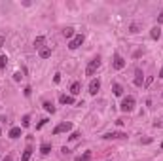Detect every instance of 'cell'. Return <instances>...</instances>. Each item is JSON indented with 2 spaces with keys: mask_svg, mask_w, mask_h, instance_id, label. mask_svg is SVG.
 Wrapping results in <instances>:
<instances>
[{
  "mask_svg": "<svg viewBox=\"0 0 163 161\" xmlns=\"http://www.w3.org/2000/svg\"><path fill=\"white\" fill-rule=\"evenodd\" d=\"M2 161H12V157H10V155H6V157H4Z\"/></svg>",
  "mask_w": 163,
  "mask_h": 161,
  "instance_id": "31",
  "label": "cell"
},
{
  "mask_svg": "<svg viewBox=\"0 0 163 161\" xmlns=\"http://www.w3.org/2000/svg\"><path fill=\"white\" fill-rule=\"evenodd\" d=\"M21 136V127H12L10 129V138H19Z\"/></svg>",
  "mask_w": 163,
  "mask_h": 161,
  "instance_id": "16",
  "label": "cell"
},
{
  "mask_svg": "<svg viewBox=\"0 0 163 161\" xmlns=\"http://www.w3.org/2000/svg\"><path fill=\"white\" fill-rule=\"evenodd\" d=\"M51 152V144L49 142H42V146H40V154L42 155H48Z\"/></svg>",
  "mask_w": 163,
  "mask_h": 161,
  "instance_id": "12",
  "label": "cell"
},
{
  "mask_svg": "<svg viewBox=\"0 0 163 161\" xmlns=\"http://www.w3.org/2000/svg\"><path fill=\"white\" fill-rule=\"evenodd\" d=\"M51 57V49L49 48H42L40 49V59H49Z\"/></svg>",
  "mask_w": 163,
  "mask_h": 161,
  "instance_id": "18",
  "label": "cell"
},
{
  "mask_svg": "<svg viewBox=\"0 0 163 161\" xmlns=\"http://www.w3.org/2000/svg\"><path fill=\"white\" fill-rule=\"evenodd\" d=\"M4 42H6V38H4V36H0V48L4 46Z\"/></svg>",
  "mask_w": 163,
  "mask_h": 161,
  "instance_id": "30",
  "label": "cell"
},
{
  "mask_svg": "<svg viewBox=\"0 0 163 161\" xmlns=\"http://www.w3.org/2000/svg\"><path fill=\"white\" fill-rule=\"evenodd\" d=\"M44 42H46V36H36L34 48H36V49H42V48H44Z\"/></svg>",
  "mask_w": 163,
  "mask_h": 161,
  "instance_id": "14",
  "label": "cell"
},
{
  "mask_svg": "<svg viewBox=\"0 0 163 161\" xmlns=\"http://www.w3.org/2000/svg\"><path fill=\"white\" fill-rule=\"evenodd\" d=\"M21 78H23V76H21V72H15V74H14V80H15V82H19Z\"/></svg>",
  "mask_w": 163,
  "mask_h": 161,
  "instance_id": "27",
  "label": "cell"
},
{
  "mask_svg": "<svg viewBox=\"0 0 163 161\" xmlns=\"http://www.w3.org/2000/svg\"><path fill=\"white\" fill-rule=\"evenodd\" d=\"M72 131V123L70 121H61L55 129H53V135H61V133H68Z\"/></svg>",
  "mask_w": 163,
  "mask_h": 161,
  "instance_id": "5",
  "label": "cell"
},
{
  "mask_svg": "<svg viewBox=\"0 0 163 161\" xmlns=\"http://www.w3.org/2000/svg\"><path fill=\"white\" fill-rule=\"evenodd\" d=\"M23 93H25V97H30V93H32V89H30V87H25V91H23Z\"/></svg>",
  "mask_w": 163,
  "mask_h": 161,
  "instance_id": "28",
  "label": "cell"
},
{
  "mask_svg": "<svg viewBox=\"0 0 163 161\" xmlns=\"http://www.w3.org/2000/svg\"><path fill=\"white\" fill-rule=\"evenodd\" d=\"M42 106H44V110L49 112V114H55V112H57V110H55V106H53L49 101H44V104H42Z\"/></svg>",
  "mask_w": 163,
  "mask_h": 161,
  "instance_id": "15",
  "label": "cell"
},
{
  "mask_svg": "<svg viewBox=\"0 0 163 161\" xmlns=\"http://www.w3.org/2000/svg\"><path fill=\"white\" fill-rule=\"evenodd\" d=\"M78 136H82V135H80V131H74V133H70L68 140H78Z\"/></svg>",
  "mask_w": 163,
  "mask_h": 161,
  "instance_id": "23",
  "label": "cell"
},
{
  "mask_svg": "<svg viewBox=\"0 0 163 161\" xmlns=\"http://www.w3.org/2000/svg\"><path fill=\"white\" fill-rule=\"evenodd\" d=\"M159 36H161V29L159 27H154V29L150 30V38L152 40H159Z\"/></svg>",
  "mask_w": 163,
  "mask_h": 161,
  "instance_id": "13",
  "label": "cell"
},
{
  "mask_svg": "<svg viewBox=\"0 0 163 161\" xmlns=\"http://www.w3.org/2000/svg\"><path fill=\"white\" fill-rule=\"evenodd\" d=\"M91 157H93L91 152H83L80 157H76V161H91Z\"/></svg>",
  "mask_w": 163,
  "mask_h": 161,
  "instance_id": "20",
  "label": "cell"
},
{
  "mask_svg": "<svg viewBox=\"0 0 163 161\" xmlns=\"http://www.w3.org/2000/svg\"><path fill=\"white\" fill-rule=\"evenodd\" d=\"M0 133H2V129H0Z\"/></svg>",
  "mask_w": 163,
  "mask_h": 161,
  "instance_id": "34",
  "label": "cell"
},
{
  "mask_svg": "<svg viewBox=\"0 0 163 161\" xmlns=\"http://www.w3.org/2000/svg\"><path fill=\"white\" fill-rule=\"evenodd\" d=\"M112 91H114L116 97H122V95H123V87H122L119 83H114V85H112Z\"/></svg>",
  "mask_w": 163,
  "mask_h": 161,
  "instance_id": "19",
  "label": "cell"
},
{
  "mask_svg": "<svg viewBox=\"0 0 163 161\" xmlns=\"http://www.w3.org/2000/svg\"><path fill=\"white\" fill-rule=\"evenodd\" d=\"M63 34H64V38H70V40H72V38L76 36V32H74V29H72V27H67V29L63 30Z\"/></svg>",
  "mask_w": 163,
  "mask_h": 161,
  "instance_id": "17",
  "label": "cell"
},
{
  "mask_svg": "<svg viewBox=\"0 0 163 161\" xmlns=\"http://www.w3.org/2000/svg\"><path fill=\"white\" fill-rule=\"evenodd\" d=\"M53 82H55V83H59V82H61V74H59V72L55 74V76H53Z\"/></svg>",
  "mask_w": 163,
  "mask_h": 161,
  "instance_id": "26",
  "label": "cell"
},
{
  "mask_svg": "<svg viewBox=\"0 0 163 161\" xmlns=\"http://www.w3.org/2000/svg\"><path fill=\"white\" fill-rule=\"evenodd\" d=\"M82 91V82H74L72 85H70V93L72 95H78Z\"/></svg>",
  "mask_w": 163,
  "mask_h": 161,
  "instance_id": "11",
  "label": "cell"
},
{
  "mask_svg": "<svg viewBox=\"0 0 163 161\" xmlns=\"http://www.w3.org/2000/svg\"><path fill=\"white\" fill-rule=\"evenodd\" d=\"M125 59L119 55V51H114V61H112V67H114V70H122V68H125Z\"/></svg>",
  "mask_w": 163,
  "mask_h": 161,
  "instance_id": "3",
  "label": "cell"
},
{
  "mask_svg": "<svg viewBox=\"0 0 163 161\" xmlns=\"http://www.w3.org/2000/svg\"><path fill=\"white\" fill-rule=\"evenodd\" d=\"M101 89V82L99 80H91L89 82V93L91 95H97V91Z\"/></svg>",
  "mask_w": 163,
  "mask_h": 161,
  "instance_id": "8",
  "label": "cell"
},
{
  "mask_svg": "<svg viewBox=\"0 0 163 161\" xmlns=\"http://www.w3.org/2000/svg\"><path fill=\"white\" fill-rule=\"evenodd\" d=\"M101 67V57H95L87 63V67H85V76H93V74L97 72V68Z\"/></svg>",
  "mask_w": 163,
  "mask_h": 161,
  "instance_id": "2",
  "label": "cell"
},
{
  "mask_svg": "<svg viewBox=\"0 0 163 161\" xmlns=\"http://www.w3.org/2000/svg\"><path fill=\"white\" fill-rule=\"evenodd\" d=\"M159 78H163V67H161V70H159Z\"/></svg>",
  "mask_w": 163,
  "mask_h": 161,
  "instance_id": "32",
  "label": "cell"
},
{
  "mask_svg": "<svg viewBox=\"0 0 163 161\" xmlns=\"http://www.w3.org/2000/svg\"><path fill=\"white\" fill-rule=\"evenodd\" d=\"M138 29H140V27H138L137 23H133L131 27H129V32H133V34H137V32H138Z\"/></svg>",
  "mask_w": 163,
  "mask_h": 161,
  "instance_id": "25",
  "label": "cell"
},
{
  "mask_svg": "<svg viewBox=\"0 0 163 161\" xmlns=\"http://www.w3.org/2000/svg\"><path fill=\"white\" fill-rule=\"evenodd\" d=\"M133 108H135V97L133 95L123 97L122 104H119V110H122V112H133Z\"/></svg>",
  "mask_w": 163,
  "mask_h": 161,
  "instance_id": "1",
  "label": "cell"
},
{
  "mask_svg": "<svg viewBox=\"0 0 163 161\" xmlns=\"http://www.w3.org/2000/svg\"><path fill=\"white\" fill-rule=\"evenodd\" d=\"M48 121H49V120H48V117H42V120L38 121V125H36V129H42V127H44V125H46Z\"/></svg>",
  "mask_w": 163,
  "mask_h": 161,
  "instance_id": "24",
  "label": "cell"
},
{
  "mask_svg": "<svg viewBox=\"0 0 163 161\" xmlns=\"http://www.w3.org/2000/svg\"><path fill=\"white\" fill-rule=\"evenodd\" d=\"M29 125H30V116L25 114V116H23V120H21V127H29Z\"/></svg>",
  "mask_w": 163,
  "mask_h": 161,
  "instance_id": "21",
  "label": "cell"
},
{
  "mask_svg": "<svg viewBox=\"0 0 163 161\" xmlns=\"http://www.w3.org/2000/svg\"><path fill=\"white\" fill-rule=\"evenodd\" d=\"M142 82H144V74H142V70H140V68H137L135 70V85H137V87H140Z\"/></svg>",
  "mask_w": 163,
  "mask_h": 161,
  "instance_id": "7",
  "label": "cell"
},
{
  "mask_svg": "<svg viewBox=\"0 0 163 161\" xmlns=\"http://www.w3.org/2000/svg\"><path fill=\"white\" fill-rule=\"evenodd\" d=\"M103 138H104V140H118V138H127V133H123V131H110V133H104Z\"/></svg>",
  "mask_w": 163,
  "mask_h": 161,
  "instance_id": "4",
  "label": "cell"
},
{
  "mask_svg": "<svg viewBox=\"0 0 163 161\" xmlns=\"http://www.w3.org/2000/svg\"><path fill=\"white\" fill-rule=\"evenodd\" d=\"M6 64H8V57L2 55V57H0V70H4V68H6Z\"/></svg>",
  "mask_w": 163,
  "mask_h": 161,
  "instance_id": "22",
  "label": "cell"
},
{
  "mask_svg": "<svg viewBox=\"0 0 163 161\" xmlns=\"http://www.w3.org/2000/svg\"><path fill=\"white\" fill-rule=\"evenodd\" d=\"M82 44H83V34H76V36L68 42V48H70V49H78Z\"/></svg>",
  "mask_w": 163,
  "mask_h": 161,
  "instance_id": "6",
  "label": "cell"
},
{
  "mask_svg": "<svg viewBox=\"0 0 163 161\" xmlns=\"http://www.w3.org/2000/svg\"><path fill=\"white\" fill-rule=\"evenodd\" d=\"M59 102H61V104H74L76 101H74L72 95H61V97H59Z\"/></svg>",
  "mask_w": 163,
  "mask_h": 161,
  "instance_id": "9",
  "label": "cell"
},
{
  "mask_svg": "<svg viewBox=\"0 0 163 161\" xmlns=\"http://www.w3.org/2000/svg\"><path fill=\"white\" fill-rule=\"evenodd\" d=\"M32 152H34V150H32V146L29 144V146L23 150V155H21V161H29V159H30V155H32Z\"/></svg>",
  "mask_w": 163,
  "mask_h": 161,
  "instance_id": "10",
  "label": "cell"
},
{
  "mask_svg": "<svg viewBox=\"0 0 163 161\" xmlns=\"http://www.w3.org/2000/svg\"><path fill=\"white\" fill-rule=\"evenodd\" d=\"M161 148H163V142H161Z\"/></svg>",
  "mask_w": 163,
  "mask_h": 161,
  "instance_id": "33",
  "label": "cell"
},
{
  "mask_svg": "<svg viewBox=\"0 0 163 161\" xmlns=\"http://www.w3.org/2000/svg\"><path fill=\"white\" fill-rule=\"evenodd\" d=\"M157 23H163V12H161V13L157 15Z\"/></svg>",
  "mask_w": 163,
  "mask_h": 161,
  "instance_id": "29",
  "label": "cell"
}]
</instances>
